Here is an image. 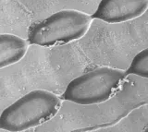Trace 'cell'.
<instances>
[{"label": "cell", "mask_w": 148, "mask_h": 132, "mask_svg": "<svg viewBox=\"0 0 148 132\" xmlns=\"http://www.w3.org/2000/svg\"><path fill=\"white\" fill-rule=\"evenodd\" d=\"M61 100L46 90H34L8 106L0 115V129L24 131L48 121L58 114Z\"/></svg>", "instance_id": "obj_1"}, {"label": "cell", "mask_w": 148, "mask_h": 132, "mask_svg": "<svg viewBox=\"0 0 148 132\" xmlns=\"http://www.w3.org/2000/svg\"><path fill=\"white\" fill-rule=\"evenodd\" d=\"M92 17L76 10H63L32 23L28 31L31 44L50 47L82 38L90 29Z\"/></svg>", "instance_id": "obj_2"}, {"label": "cell", "mask_w": 148, "mask_h": 132, "mask_svg": "<svg viewBox=\"0 0 148 132\" xmlns=\"http://www.w3.org/2000/svg\"><path fill=\"white\" fill-rule=\"evenodd\" d=\"M126 72L101 67L72 80L63 93L65 100L81 105L102 103L112 96L122 83Z\"/></svg>", "instance_id": "obj_3"}, {"label": "cell", "mask_w": 148, "mask_h": 132, "mask_svg": "<svg viewBox=\"0 0 148 132\" xmlns=\"http://www.w3.org/2000/svg\"><path fill=\"white\" fill-rule=\"evenodd\" d=\"M147 10L148 0H101L92 17L117 24L137 19Z\"/></svg>", "instance_id": "obj_4"}, {"label": "cell", "mask_w": 148, "mask_h": 132, "mask_svg": "<svg viewBox=\"0 0 148 132\" xmlns=\"http://www.w3.org/2000/svg\"><path fill=\"white\" fill-rule=\"evenodd\" d=\"M28 47L27 41L20 36L2 33L0 35V67L4 69L21 60Z\"/></svg>", "instance_id": "obj_5"}, {"label": "cell", "mask_w": 148, "mask_h": 132, "mask_svg": "<svg viewBox=\"0 0 148 132\" xmlns=\"http://www.w3.org/2000/svg\"><path fill=\"white\" fill-rule=\"evenodd\" d=\"M127 74L148 79V47L142 50L133 57L127 70Z\"/></svg>", "instance_id": "obj_6"}, {"label": "cell", "mask_w": 148, "mask_h": 132, "mask_svg": "<svg viewBox=\"0 0 148 132\" xmlns=\"http://www.w3.org/2000/svg\"><path fill=\"white\" fill-rule=\"evenodd\" d=\"M145 131H147V132H148V127H147L146 129H145Z\"/></svg>", "instance_id": "obj_7"}]
</instances>
